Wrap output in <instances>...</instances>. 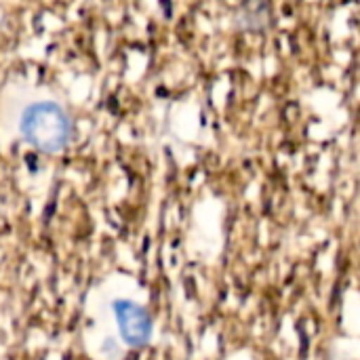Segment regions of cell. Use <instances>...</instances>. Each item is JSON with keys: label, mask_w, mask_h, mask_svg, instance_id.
Returning a JSON list of instances; mask_svg holds the SVG:
<instances>
[{"label": "cell", "mask_w": 360, "mask_h": 360, "mask_svg": "<svg viewBox=\"0 0 360 360\" xmlns=\"http://www.w3.org/2000/svg\"><path fill=\"white\" fill-rule=\"evenodd\" d=\"M23 139L44 154L61 152L72 137V120L65 110L53 101H40L30 105L21 116Z\"/></svg>", "instance_id": "obj_1"}, {"label": "cell", "mask_w": 360, "mask_h": 360, "mask_svg": "<svg viewBox=\"0 0 360 360\" xmlns=\"http://www.w3.org/2000/svg\"><path fill=\"white\" fill-rule=\"evenodd\" d=\"M114 316L118 323V331L120 338L129 344V346H143L150 342L152 338V321L148 316V312L129 302V300H120L114 304Z\"/></svg>", "instance_id": "obj_2"}]
</instances>
